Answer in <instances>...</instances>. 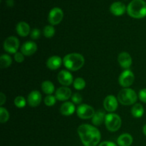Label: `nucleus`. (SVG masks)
I'll return each mask as SVG.
<instances>
[{
  "mask_svg": "<svg viewBox=\"0 0 146 146\" xmlns=\"http://www.w3.org/2000/svg\"><path fill=\"white\" fill-rule=\"evenodd\" d=\"M138 97L142 102L146 104V88H143L139 91Z\"/></svg>",
  "mask_w": 146,
  "mask_h": 146,
  "instance_id": "nucleus-33",
  "label": "nucleus"
},
{
  "mask_svg": "<svg viewBox=\"0 0 146 146\" xmlns=\"http://www.w3.org/2000/svg\"><path fill=\"white\" fill-rule=\"evenodd\" d=\"M84 57L78 53H71L67 54L63 59L64 66L71 71H76L81 69L84 66Z\"/></svg>",
  "mask_w": 146,
  "mask_h": 146,
  "instance_id": "nucleus-2",
  "label": "nucleus"
},
{
  "mask_svg": "<svg viewBox=\"0 0 146 146\" xmlns=\"http://www.w3.org/2000/svg\"><path fill=\"white\" fill-rule=\"evenodd\" d=\"M73 84H74V88L76 90H82L86 87L85 80L83 78H81V77L76 78Z\"/></svg>",
  "mask_w": 146,
  "mask_h": 146,
  "instance_id": "nucleus-26",
  "label": "nucleus"
},
{
  "mask_svg": "<svg viewBox=\"0 0 146 146\" xmlns=\"http://www.w3.org/2000/svg\"><path fill=\"white\" fill-rule=\"evenodd\" d=\"M56 98L52 95H48L44 98V104L47 106H53L56 104Z\"/></svg>",
  "mask_w": 146,
  "mask_h": 146,
  "instance_id": "nucleus-29",
  "label": "nucleus"
},
{
  "mask_svg": "<svg viewBox=\"0 0 146 146\" xmlns=\"http://www.w3.org/2000/svg\"><path fill=\"white\" fill-rule=\"evenodd\" d=\"M37 51V45L34 41H29L24 43L21 47V52L27 56H30Z\"/></svg>",
  "mask_w": 146,
  "mask_h": 146,
  "instance_id": "nucleus-13",
  "label": "nucleus"
},
{
  "mask_svg": "<svg viewBox=\"0 0 146 146\" xmlns=\"http://www.w3.org/2000/svg\"><path fill=\"white\" fill-rule=\"evenodd\" d=\"M16 31L20 36H27L30 34V26L25 21H20L17 24Z\"/></svg>",
  "mask_w": 146,
  "mask_h": 146,
  "instance_id": "nucleus-18",
  "label": "nucleus"
},
{
  "mask_svg": "<svg viewBox=\"0 0 146 146\" xmlns=\"http://www.w3.org/2000/svg\"><path fill=\"white\" fill-rule=\"evenodd\" d=\"M63 18H64V12L62 9L58 7H54L49 11L48 19L51 25L54 26L60 24L63 20Z\"/></svg>",
  "mask_w": 146,
  "mask_h": 146,
  "instance_id": "nucleus-9",
  "label": "nucleus"
},
{
  "mask_svg": "<svg viewBox=\"0 0 146 146\" xmlns=\"http://www.w3.org/2000/svg\"><path fill=\"white\" fill-rule=\"evenodd\" d=\"M55 29H54V27L52 25H48L46 26L44 28L43 34H44V36L49 38L54 36V34H55Z\"/></svg>",
  "mask_w": 146,
  "mask_h": 146,
  "instance_id": "nucleus-25",
  "label": "nucleus"
},
{
  "mask_svg": "<svg viewBox=\"0 0 146 146\" xmlns=\"http://www.w3.org/2000/svg\"><path fill=\"white\" fill-rule=\"evenodd\" d=\"M14 105L17 108H23L25 107L26 104H27V101H26L25 98H24L21 96H17L14 99Z\"/></svg>",
  "mask_w": 146,
  "mask_h": 146,
  "instance_id": "nucleus-28",
  "label": "nucleus"
},
{
  "mask_svg": "<svg viewBox=\"0 0 146 146\" xmlns=\"http://www.w3.org/2000/svg\"><path fill=\"white\" fill-rule=\"evenodd\" d=\"M9 119V113L8 111L4 107L1 106L0 108V122L1 123L7 122Z\"/></svg>",
  "mask_w": 146,
  "mask_h": 146,
  "instance_id": "nucleus-27",
  "label": "nucleus"
},
{
  "mask_svg": "<svg viewBox=\"0 0 146 146\" xmlns=\"http://www.w3.org/2000/svg\"><path fill=\"white\" fill-rule=\"evenodd\" d=\"M41 90L44 94L51 95L55 91V86L51 81H45L41 84Z\"/></svg>",
  "mask_w": 146,
  "mask_h": 146,
  "instance_id": "nucleus-22",
  "label": "nucleus"
},
{
  "mask_svg": "<svg viewBox=\"0 0 146 146\" xmlns=\"http://www.w3.org/2000/svg\"><path fill=\"white\" fill-rule=\"evenodd\" d=\"M135 76L133 73L129 69H126L123 71L119 76L118 82L119 84L123 88H128L131 86L134 82Z\"/></svg>",
  "mask_w": 146,
  "mask_h": 146,
  "instance_id": "nucleus-6",
  "label": "nucleus"
},
{
  "mask_svg": "<svg viewBox=\"0 0 146 146\" xmlns=\"http://www.w3.org/2000/svg\"><path fill=\"white\" fill-rule=\"evenodd\" d=\"M77 115L81 119H90L94 117L95 114V111L94 108L88 104H81L77 108Z\"/></svg>",
  "mask_w": 146,
  "mask_h": 146,
  "instance_id": "nucleus-7",
  "label": "nucleus"
},
{
  "mask_svg": "<svg viewBox=\"0 0 146 146\" xmlns=\"http://www.w3.org/2000/svg\"><path fill=\"white\" fill-rule=\"evenodd\" d=\"M63 64V60L58 56H53L48 58L46 66L50 70H56L61 67Z\"/></svg>",
  "mask_w": 146,
  "mask_h": 146,
  "instance_id": "nucleus-17",
  "label": "nucleus"
},
{
  "mask_svg": "<svg viewBox=\"0 0 146 146\" xmlns=\"http://www.w3.org/2000/svg\"><path fill=\"white\" fill-rule=\"evenodd\" d=\"M75 106L73 102H64L60 108V111L62 115L69 116L73 115L75 111Z\"/></svg>",
  "mask_w": 146,
  "mask_h": 146,
  "instance_id": "nucleus-19",
  "label": "nucleus"
},
{
  "mask_svg": "<svg viewBox=\"0 0 146 146\" xmlns=\"http://www.w3.org/2000/svg\"><path fill=\"white\" fill-rule=\"evenodd\" d=\"M106 114L105 112L101 110H98V111L95 113L94 117L92 118V123L94 125L96 126H99L104 122H105L106 118Z\"/></svg>",
  "mask_w": 146,
  "mask_h": 146,
  "instance_id": "nucleus-21",
  "label": "nucleus"
},
{
  "mask_svg": "<svg viewBox=\"0 0 146 146\" xmlns=\"http://www.w3.org/2000/svg\"><path fill=\"white\" fill-rule=\"evenodd\" d=\"M6 99H7V98H6V96L4 95V93L1 92V94H0V106H2L5 104Z\"/></svg>",
  "mask_w": 146,
  "mask_h": 146,
  "instance_id": "nucleus-35",
  "label": "nucleus"
},
{
  "mask_svg": "<svg viewBox=\"0 0 146 146\" xmlns=\"http://www.w3.org/2000/svg\"><path fill=\"white\" fill-rule=\"evenodd\" d=\"M58 81L61 85L64 86H68L74 83V77L69 71L66 70H62L58 73L57 76Z\"/></svg>",
  "mask_w": 146,
  "mask_h": 146,
  "instance_id": "nucleus-11",
  "label": "nucleus"
},
{
  "mask_svg": "<svg viewBox=\"0 0 146 146\" xmlns=\"http://www.w3.org/2000/svg\"><path fill=\"white\" fill-rule=\"evenodd\" d=\"M118 64L124 69H128L131 66L133 63L132 57L128 53L122 52L118 55Z\"/></svg>",
  "mask_w": 146,
  "mask_h": 146,
  "instance_id": "nucleus-12",
  "label": "nucleus"
},
{
  "mask_svg": "<svg viewBox=\"0 0 146 146\" xmlns=\"http://www.w3.org/2000/svg\"><path fill=\"white\" fill-rule=\"evenodd\" d=\"M41 94L38 91H32L28 96L27 102L31 107H37L41 102Z\"/></svg>",
  "mask_w": 146,
  "mask_h": 146,
  "instance_id": "nucleus-14",
  "label": "nucleus"
},
{
  "mask_svg": "<svg viewBox=\"0 0 146 146\" xmlns=\"http://www.w3.org/2000/svg\"><path fill=\"white\" fill-rule=\"evenodd\" d=\"M12 64L11 57L8 54H2L0 57V66L1 68H7Z\"/></svg>",
  "mask_w": 146,
  "mask_h": 146,
  "instance_id": "nucleus-24",
  "label": "nucleus"
},
{
  "mask_svg": "<svg viewBox=\"0 0 146 146\" xmlns=\"http://www.w3.org/2000/svg\"><path fill=\"white\" fill-rule=\"evenodd\" d=\"M77 132L84 146H97L101 141L99 130L89 124H82L78 126Z\"/></svg>",
  "mask_w": 146,
  "mask_h": 146,
  "instance_id": "nucleus-1",
  "label": "nucleus"
},
{
  "mask_svg": "<svg viewBox=\"0 0 146 146\" xmlns=\"http://www.w3.org/2000/svg\"><path fill=\"white\" fill-rule=\"evenodd\" d=\"M128 15L134 19L146 17V2L144 0H133L127 7Z\"/></svg>",
  "mask_w": 146,
  "mask_h": 146,
  "instance_id": "nucleus-3",
  "label": "nucleus"
},
{
  "mask_svg": "<svg viewBox=\"0 0 146 146\" xmlns=\"http://www.w3.org/2000/svg\"><path fill=\"white\" fill-rule=\"evenodd\" d=\"M118 106V98L113 95H108L106 97L104 101V107L108 112L113 113L116 111Z\"/></svg>",
  "mask_w": 146,
  "mask_h": 146,
  "instance_id": "nucleus-10",
  "label": "nucleus"
},
{
  "mask_svg": "<svg viewBox=\"0 0 146 146\" xmlns=\"http://www.w3.org/2000/svg\"><path fill=\"white\" fill-rule=\"evenodd\" d=\"M14 59L17 63H22L24 61V55L21 52H17L14 54Z\"/></svg>",
  "mask_w": 146,
  "mask_h": 146,
  "instance_id": "nucleus-32",
  "label": "nucleus"
},
{
  "mask_svg": "<svg viewBox=\"0 0 146 146\" xmlns=\"http://www.w3.org/2000/svg\"><path fill=\"white\" fill-rule=\"evenodd\" d=\"M71 100H72V102L74 104H80L83 101V98L81 96V94H78V93H76V94H73L72 96H71Z\"/></svg>",
  "mask_w": 146,
  "mask_h": 146,
  "instance_id": "nucleus-30",
  "label": "nucleus"
},
{
  "mask_svg": "<svg viewBox=\"0 0 146 146\" xmlns=\"http://www.w3.org/2000/svg\"><path fill=\"white\" fill-rule=\"evenodd\" d=\"M4 51L9 54H14L17 52L19 46V41L15 36H9L4 41Z\"/></svg>",
  "mask_w": 146,
  "mask_h": 146,
  "instance_id": "nucleus-8",
  "label": "nucleus"
},
{
  "mask_svg": "<svg viewBox=\"0 0 146 146\" xmlns=\"http://www.w3.org/2000/svg\"><path fill=\"white\" fill-rule=\"evenodd\" d=\"M105 125L107 129L111 132H116L121 128V117L115 113H108L106 115Z\"/></svg>",
  "mask_w": 146,
  "mask_h": 146,
  "instance_id": "nucleus-5",
  "label": "nucleus"
},
{
  "mask_svg": "<svg viewBox=\"0 0 146 146\" xmlns=\"http://www.w3.org/2000/svg\"><path fill=\"white\" fill-rule=\"evenodd\" d=\"M14 0H7V5L9 7H12L14 6Z\"/></svg>",
  "mask_w": 146,
  "mask_h": 146,
  "instance_id": "nucleus-36",
  "label": "nucleus"
},
{
  "mask_svg": "<svg viewBox=\"0 0 146 146\" xmlns=\"http://www.w3.org/2000/svg\"><path fill=\"white\" fill-rule=\"evenodd\" d=\"M30 36H31V38L34 40H37L38 39V38L41 36V31L38 29H32V31L30 33Z\"/></svg>",
  "mask_w": 146,
  "mask_h": 146,
  "instance_id": "nucleus-31",
  "label": "nucleus"
},
{
  "mask_svg": "<svg viewBox=\"0 0 146 146\" xmlns=\"http://www.w3.org/2000/svg\"><path fill=\"white\" fill-rule=\"evenodd\" d=\"M143 132L144 135H146V124H145V125L143 128Z\"/></svg>",
  "mask_w": 146,
  "mask_h": 146,
  "instance_id": "nucleus-37",
  "label": "nucleus"
},
{
  "mask_svg": "<svg viewBox=\"0 0 146 146\" xmlns=\"http://www.w3.org/2000/svg\"><path fill=\"white\" fill-rule=\"evenodd\" d=\"M110 11H111V14L118 17V16L123 15L125 12V11H127V7L123 2L115 1L111 5Z\"/></svg>",
  "mask_w": 146,
  "mask_h": 146,
  "instance_id": "nucleus-16",
  "label": "nucleus"
},
{
  "mask_svg": "<svg viewBox=\"0 0 146 146\" xmlns=\"http://www.w3.org/2000/svg\"><path fill=\"white\" fill-rule=\"evenodd\" d=\"M118 101L124 106H131L135 104L138 99L137 94L134 90L129 88H124L118 94Z\"/></svg>",
  "mask_w": 146,
  "mask_h": 146,
  "instance_id": "nucleus-4",
  "label": "nucleus"
},
{
  "mask_svg": "<svg viewBox=\"0 0 146 146\" xmlns=\"http://www.w3.org/2000/svg\"><path fill=\"white\" fill-rule=\"evenodd\" d=\"M133 142V136L129 133H123L117 139L118 146H131Z\"/></svg>",
  "mask_w": 146,
  "mask_h": 146,
  "instance_id": "nucleus-20",
  "label": "nucleus"
},
{
  "mask_svg": "<svg viewBox=\"0 0 146 146\" xmlns=\"http://www.w3.org/2000/svg\"><path fill=\"white\" fill-rule=\"evenodd\" d=\"M55 96L58 101H67L71 96V90L67 86L60 87L56 91Z\"/></svg>",
  "mask_w": 146,
  "mask_h": 146,
  "instance_id": "nucleus-15",
  "label": "nucleus"
},
{
  "mask_svg": "<svg viewBox=\"0 0 146 146\" xmlns=\"http://www.w3.org/2000/svg\"><path fill=\"white\" fill-rule=\"evenodd\" d=\"M131 113L135 118H141L144 114L143 106L140 104H135L131 109Z\"/></svg>",
  "mask_w": 146,
  "mask_h": 146,
  "instance_id": "nucleus-23",
  "label": "nucleus"
},
{
  "mask_svg": "<svg viewBox=\"0 0 146 146\" xmlns=\"http://www.w3.org/2000/svg\"><path fill=\"white\" fill-rule=\"evenodd\" d=\"M98 146H118L115 143L112 142V141H104V142L101 143L98 145Z\"/></svg>",
  "mask_w": 146,
  "mask_h": 146,
  "instance_id": "nucleus-34",
  "label": "nucleus"
}]
</instances>
